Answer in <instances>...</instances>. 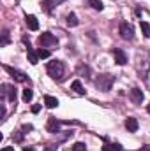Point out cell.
Instances as JSON below:
<instances>
[{
  "label": "cell",
  "instance_id": "6da1fadb",
  "mask_svg": "<svg viewBox=\"0 0 150 151\" xmlns=\"http://www.w3.org/2000/svg\"><path fill=\"white\" fill-rule=\"evenodd\" d=\"M136 69H138V72L141 77H145V76L149 74L150 70V53L149 51H140L138 53V56H136Z\"/></svg>",
  "mask_w": 150,
  "mask_h": 151
},
{
  "label": "cell",
  "instance_id": "7a4b0ae2",
  "mask_svg": "<svg viewBox=\"0 0 150 151\" xmlns=\"http://www.w3.org/2000/svg\"><path fill=\"white\" fill-rule=\"evenodd\" d=\"M48 74H50L51 79H55V81H62L64 76H66V67H64V63L58 62V60L50 62V63H48Z\"/></svg>",
  "mask_w": 150,
  "mask_h": 151
},
{
  "label": "cell",
  "instance_id": "3957f363",
  "mask_svg": "<svg viewBox=\"0 0 150 151\" xmlns=\"http://www.w3.org/2000/svg\"><path fill=\"white\" fill-rule=\"evenodd\" d=\"M113 83H115V77L110 74H101L97 79H95V86H97V90H101V91H110L113 86Z\"/></svg>",
  "mask_w": 150,
  "mask_h": 151
},
{
  "label": "cell",
  "instance_id": "277c9868",
  "mask_svg": "<svg viewBox=\"0 0 150 151\" xmlns=\"http://www.w3.org/2000/svg\"><path fill=\"white\" fill-rule=\"evenodd\" d=\"M0 97H2V100H9L11 104H16V90H14V86H11V84H2Z\"/></svg>",
  "mask_w": 150,
  "mask_h": 151
},
{
  "label": "cell",
  "instance_id": "5b68a950",
  "mask_svg": "<svg viewBox=\"0 0 150 151\" xmlns=\"http://www.w3.org/2000/svg\"><path fill=\"white\" fill-rule=\"evenodd\" d=\"M39 44H41V47H53V46L58 44V40H57V37L53 34L44 32V34L39 35Z\"/></svg>",
  "mask_w": 150,
  "mask_h": 151
},
{
  "label": "cell",
  "instance_id": "8992f818",
  "mask_svg": "<svg viewBox=\"0 0 150 151\" xmlns=\"http://www.w3.org/2000/svg\"><path fill=\"white\" fill-rule=\"evenodd\" d=\"M118 32H120V37L125 39V40H131V39L134 37V30H133V27L129 25V23H120V27H118Z\"/></svg>",
  "mask_w": 150,
  "mask_h": 151
},
{
  "label": "cell",
  "instance_id": "52a82bcc",
  "mask_svg": "<svg viewBox=\"0 0 150 151\" xmlns=\"http://www.w3.org/2000/svg\"><path fill=\"white\" fill-rule=\"evenodd\" d=\"M4 69H5V72H9L11 77L14 79V81H18V83H27V76L23 74L21 70H16V69H12V67H9V65H4Z\"/></svg>",
  "mask_w": 150,
  "mask_h": 151
},
{
  "label": "cell",
  "instance_id": "ba28073f",
  "mask_svg": "<svg viewBox=\"0 0 150 151\" xmlns=\"http://www.w3.org/2000/svg\"><path fill=\"white\" fill-rule=\"evenodd\" d=\"M129 97H131L133 104H141L143 99H145V95H143V91H141L140 88H133V90L129 91Z\"/></svg>",
  "mask_w": 150,
  "mask_h": 151
},
{
  "label": "cell",
  "instance_id": "9c48e42d",
  "mask_svg": "<svg viewBox=\"0 0 150 151\" xmlns=\"http://www.w3.org/2000/svg\"><path fill=\"white\" fill-rule=\"evenodd\" d=\"M113 56H115V62H117L118 65H125V63H127V55H125L120 47H115V49H113Z\"/></svg>",
  "mask_w": 150,
  "mask_h": 151
},
{
  "label": "cell",
  "instance_id": "30bf717a",
  "mask_svg": "<svg viewBox=\"0 0 150 151\" xmlns=\"http://www.w3.org/2000/svg\"><path fill=\"white\" fill-rule=\"evenodd\" d=\"M46 130L50 132V134H57L58 130H60V121H57V118H50L48 119V125H46Z\"/></svg>",
  "mask_w": 150,
  "mask_h": 151
},
{
  "label": "cell",
  "instance_id": "8fae6325",
  "mask_svg": "<svg viewBox=\"0 0 150 151\" xmlns=\"http://www.w3.org/2000/svg\"><path fill=\"white\" fill-rule=\"evenodd\" d=\"M62 2H66V0H42V9L50 14V12H51L58 4H62Z\"/></svg>",
  "mask_w": 150,
  "mask_h": 151
},
{
  "label": "cell",
  "instance_id": "7c38bea8",
  "mask_svg": "<svg viewBox=\"0 0 150 151\" xmlns=\"http://www.w3.org/2000/svg\"><path fill=\"white\" fill-rule=\"evenodd\" d=\"M125 128H127V132H138V119L136 118H127L125 119Z\"/></svg>",
  "mask_w": 150,
  "mask_h": 151
},
{
  "label": "cell",
  "instance_id": "4fadbf2b",
  "mask_svg": "<svg viewBox=\"0 0 150 151\" xmlns=\"http://www.w3.org/2000/svg\"><path fill=\"white\" fill-rule=\"evenodd\" d=\"M25 19H27V27H28L30 30H37V28H39V21H37V18H36V16H32V14H30V16H27Z\"/></svg>",
  "mask_w": 150,
  "mask_h": 151
},
{
  "label": "cell",
  "instance_id": "5bb4252c",
  "mask_svg": "<svg viewBox=\"0 0 150 151\" xmlns=\"http://www.w3.org/2000/svg\"><path fill=\"white\" fill-rule=\"evenodd\" d=\"M44 104H46V107L55 109V107L58 106V100H57L55 97H51V95H46V97H44Z\"/></svg>",
  "mask_w": 150,
  "mask_h": 151
},
{
  "label": "cell",
  "instance_id": "9a60e30c",
  "mask_svg": "<svg viewBox=\"0 0 150 151\" xmlns=\"http://www.w3.org/2000/svg\"><path fill=\"white\" fill-rule=\"evenodd\" d=\"M76 74H79L81 77H85V79H90V69L87 65H79L76 69Z\"/></svg>",
  "mask_w": 150,
  "mask_h": 151
},
{
  "label": "cell",
  "instance_id": "2e32d148",
  "mask_svg": "<svg viewBox=\"0 0 150 151\" xmlns=\"http://www.w3.org/2000/svg\"><path fill=\"white\" fill-rule=\"evenodd\" d=\"M27 55H28V62H30L32 65H37V62H39L37 51H34L32 47H28V51H27Z\"/></svg>",
  "mask_w": 150,
  "mask_h": 151
},
{
  "label": "cell",
  "instance_id": "e0dca14e",
  "mask_svg": "<svg viewBox=\"0 0 150 151\" xmlns=\"http://www.w3.org/2000/svg\"><path fill=\"white\" fill-rule=\"evenodd\" d=\"M71 88L74 90L78 95H85V90H83V84H81V81H78V79H76V81H73Z\"/></svg>",
  "mask_w": 150,
  "mask_h": 151
},
{
  "label": "cell",
  "instance_id": "ac0fdd59",
  "mask_svg": "<svg viewBox=\"0 0 150 151\" xmlns=\"http://www.w3.org/2000/svg\"><path fill=\"white\" fill-rule=\"evenodd\" d=\"M103 150L104 151H122V146L117 144V142H115V144H113V142H106V144L103 146Z\"/></svg>",
  "mask_w": 150,
  "mask_h": 151
},
{
  "label": "cell",
  "instance_id": "d6986e66",
  "mask_svg": "<svg viewBox=\"0 0 150 151\" xmlns=\"http://www.w3.org/2000/svg\"><path fill=\"white\" fill-rule=\"evenodd\" d=\"M140 28H141V32H143V35L147 39H150V25L147 21H140Z\"/></svg>",
  "mask_w": 150,
  "mask_h": 151
},
{
  "label": "cell",
  "instance_id": "ffe728a7",
  "mask_svg": "<svg viewBox=\"0 0 150 151\" xmlns=\"http://www.w3.org/2000/svg\"><path fill=\"white\" fill-rule=\"evenodd\" d=\"M88 4H90V7L95 9V11H103V9H104V5H103L101 0H88Z\"/></svg>",
  "mask_w": 150,
  "mask_h": 151
},
{
  "label": "cell",
  "instance_id": "44dd1931",
  "mask_svg": "<svg viewBox=\"0 0 150 151\" xmlns=\"http://www.w3.org/2000/svg\"><path fill=\"white\" fill-rule=\"evenodd\" d=\"M67 25H69V27H76V25H78V18H76L74 12L67 14Z\"/></svg>",
  "mask_w": 150,
  "mask_h": 151
},
{
  "label": "cell",
  "instance_id": "7402d4cb",
  "mask_svg": "<svg viewBox=\"0 0 150 151\" xmlns=\"http://www.w3.org/2000/svg\"><path fill=\"white\" fill-rule=\"evenodd\" d=\"M32 97H34V91H32L30 88L23 90V100H25V102H30V100H32Z\"/></svg>",
  "mask_w": 150,
  "mask_h": 151
},
{
  "label": "cell",
  "instance_id": "603a6c76",
  "mask_svg": "<svg viewBox=\"0 0 150 151\" xmlns=\"http://www.w3.org/2000/svg\"><path fill=\"white\" fill-rule=\"evenodd\" d=\"M85 150H87V144L85 142H74L71 146V151H85Z\"/></svg>",
  "mask_w": 150,
  "mask_h": 151
},
{
  "label": "cell",
  "instance_id": "cb8c5ba5",
  "mask_svg": "<svg viewBox=\"0 0 150 151\" xmlns=\"http://www.w3.org/2000/svg\"><path fill=\"white\" fill-rule=\"evenodd\" d=\"M9 40H11V39H9V30H4V32H2V42H0V46H2V47L7 46Z\"/></svg>",
  "mask_w": 150,
  "mask_h": 151
},
{
  "label": "cell",
  "instance_id": "d4e9b609",
  "mask_svg": "<svg viewBox=\"0 0 150 151\" xmlns=\"http://www.w3.org/2000/svg\"><path fill=\"white\" fill-rule=\"evenodd\" d=\"M37 56H39V58H48V56H50V51H48V49L39 47V49H37Z\"/></svg>",
  "mask_w": 150,
  "mask_h": 151
},
{
  "label": "cell",
  "instance_id": "484cf974",
  "mask_svg": "<svg viewBox=\"0 0 150 151\" xmlns=\"http://www.w3.org/2000/svg\"><path fill=\"white\" fill-rule=\"evenodd\" d=\"M23 134H25V132H16V134H14V141H16V142H21V141H23Z\"/></svg>",
  "mask_w": 150,
  "mask_h": 151
},
{
  "label": "cell",
  "instance_id": "4316f807",
  "mask_svg": "<svg viewBox=\"0 0 150 151\" xmlns=\"http://www.w3.org/2000/svg\"><path fill=\"white\" fill-rule=\"evenodd\" d=\"M39 111H41V106H39V104H36V106H32V113H34V114H37Z\"/></svg>",
  "mask_w": 150,
  "mask_h": 151
},
{
  "label": "cell",
  "instance_id": "83f0119b",
  "mask_svg": "<svg viewBox=\"0 0 150 151\" xmlns=\"http://www.w3.org/2000/svg\"><path fill=\"white\" fill-rule=\"evenodd\" d=\"M32 128H34L32 125H23V128H21V130H23V132H28V130H32Z\"/></svg>",
  "mask_w": 150,
  "mask_h": 151
},
{
  "label": "cell",
  "instance_id": "f1b7e54d",
  "mask_svg": "<svg viewBox=\"0 0 150 151\" xmlns=\"http://www.w3.org/2000/svg\"><path fill=\"white\" fill-rule=\"evenodd\" d=\"M44 151H57V146H55V144H51V146H48Z\"/></svg>",
  "mask_w": 150,
  "mask_h": 151
},
{
  "label": "cell",
  "instance_id": "f546056e",
  "mask_svg": "<svg viewBox=\"0 0 150 151\" xmlns=\"http://www.w3.org/2000/svg\"><path fill=\"white\" fill-rule=\"evenodd\" d=\"M2 151H14V148H11V146H5V148H2Z\"/></svg>",
  "mask_w": 150,
  "mask_h": 151
},
{
  "label": "cell",
  "instance_id": "4dcf8cb0",
  "mask_svg": "<svg viewBox=\"0 0 150 151\" xmlns=\"http://www.w3.org/2000/svg\"><path fill=\"white\" fill-rule=\"evenodd\" d=\"M140 151H150V146H149V144H147V146H141V150H140Z\"/></svg>",
  "mask_w": 150,
  "mask_h": 151
},
{
  "label": "cell",
  "instance_id": "1f68e13d",
  "mask_svg": "<svg viewBox=\"0 0 150 151\" xmlns=\"http://www.w3.org/2000/svg\"><path fill=\"white\" fill-rule=\"evenodd\" d=\"M23 151H34V148H28V146H25V148H23Z\"/></svg>",
  "mask_w": 150,
  "mask_h": 151
},
{
  "label": "cell",
  "instance_id": "d6a6232c",
  "mask_svg": "<svg viewBox=\"0 0 150 151\" xmlns=\"http://www.w3.org/2000/svg\"><path fill=\"white\" fill-rule=\"evenodd\" d=\"M147 111H149V114H150V104H149V106H147Z\"/></svg>",
  "mask_w": 150,
  "mask_h": 151
}]
</instances>
